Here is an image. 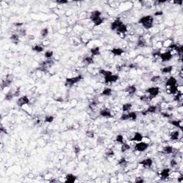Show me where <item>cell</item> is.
I'll list each match as a JSON object with an SVG mask.
<instances>
[{
    "mask_svg": "<svg viewBox=\"0 0 183 183\" xmlns=\"http://www.w3.org/2000/svg\"><path fill=\"white\" fill-rule=\"evenodd\" d=\"M139 164L141 165L142 166H143L144 167L150 168V167L152 166L153 160H152L151 158H146V159H144V160H141V161L139 162Z\"/></svg>",
    "mask_w": 183,
    "mask_h": 183,
    "instance_id": "cell-9",
    "label": "cell"
},
{
    "mask_svg": "<svg viewBox=\"0 0 183 183\" xmlns=\"http://www.w3.org/2000/svg\"><path fill=\"white\" fill-rule=\"evenodd\" d=\"M49 34V29L48 28H43L41 30V37L42 38H45Z\"/></svg>",
    "mask_w": 183,
    "mask_h": 183,
    "instance_id": "cell-37",
    "label": "cell"
},
{
    "mask_svg": "<svg viewBox=\"0 0 183 183\" xmlns=\"http://www.w3.org/2000/svg\"><path fill=\"white\" fill-rule=\"evenodd\" d=\"M144 137L142 136V135L140 133V132H135L133 137L131 139V141H133V142H141L142 141Z\"/></svg>",
    "mask_w": 183,
    "mask_h": 183,
    "instance_id": "cell-15",
    "label": "cell"
},
{
    "mask_svg": "<svg viewBox=\"0 0 183 183\" xmlns=\"http://www.w3.org/2000/svg\"><path fill=\"white\" fill-rule=\"evenodd\" d=\"M135 182L137 183H144V182H145V180H144V179H143L142 177H137L135 178Z\"/></svg>",
    "mask_w": 183,
    "mask_h": 183,
    "instance_id": "cell-50",
    "label": "cell"
},
{
    "mask_svg": "<svg viewBox=\"0 0 183 183\" xmlns=\"http://www.w3.org/2000/svg\"><path fill=\"white\" fill-rule=\"evenodd\" d=\"M81 149H80V147L78 146V145H75L74 147V152L76 155H78L80 152Z\"/></svg>",
    "mask_w": 183,
    "mask_h": 183,
    "instance_id": "cell-49",
    "label": "cell"
},
{
    "mask_svg": "<svg viewBox=\"0 0 183 183\" xmlns=\"http://www.w3.org/2000/svg\"><path fill=\"white\" fill-rule=\"evenodd\" d=\"M22 24H23L22 23H15V24H14V25H15V26H17V27H19V26H22Z\"/></svg>",
    "mask_w": 183,
    "mask_h": 183,
    "instance_id": "cell-61",
    "label": "cell"
},
{
    "mask_svg": "<svg viewBox=\"0 0 183 183\" xmlns=\"http://www.w3.org/2000/svg\"><path fill=\"white\" fill-rule=\"evenodd\" d=\"M103 22H104V19L102 18V17H100V18H98L97 20H95L93 23H94V25L95 26V27H97V26H100L101 25L102 23H103Z\"/></svg>",
    "mask_w": 183,
    "mask_h": 183,
    "instance_id": "cell-41",
    "label": "cell"
},
{
    "mask_svg": "<svg viewBox=\"0 0 183 183\" xmlns=\"http://www.w3.org/2000/svg\"><path fill=\"white\" fill-rule=\"evenodd\" d=\"M170 174V169L169 168H165L163 169L161 172H160V177L162 180H166L167 178L169 177Z\"/></svg>",
    "mask_w": 183,
    "mask_h": 183,
    "instance_id": "cell-14",
    "label": "cell"
},
{
    "mask_svg": "<svg viewBox=\"0 0 183 183\" xmlns=\"http://www.w3.org/2000/svg\"><path fill=\"white\" fill-rule=\"evenodd\" d=\"M112 93V90L111 88H109V87H107V88H104L102 92H101V95L102 96H105V97H110L111 96Z\"/></svg>",
    "mask_w": 183,
    "mask_h": 183,
    "instance_id": "cell-25",
    "label": "cell"
},
{
    "mask_svg": "<svg viewBox=\"0 0 183 183\" xmlns=\"http://www.w3.org/2000/svg\"><path fill=\"white\" fill-rule=\"evenodd\" d=\"M174 3L175 4H183V1L182 0H180V1H174Z\"/></svg>",
    "mask_w": 183,
    "mask_h": 183,
    "instance_id": "cell-60",
    "label": "cell"
},
{
    "mask_svg": "<svg viewBox=\"0 0 183 183\" xmlns=\"http://www.w3.org/2000/svg\"><path fill=\"white\" fill-rule=\"evenodd\" d=\"M178 92V87L177 86H172V87H170L169 90H168V93L169 94H175Z\"/></svg>",
    "mask_w": 183,
    "mask_h": 183,
    "instance_id": "cell-35",
    "label": "cell"
},
{
    "mask_svg": "<svg viewBox=\"0 0 183 183\" xmlns=\"http://www.w3.org/2000/svg\"><path fill=\"white\" fill-rule=\"evenodd\" d=\"M111 52L114 56H121L125 53V51L121 48H114L111 50Z\"/></svg>",
    "mask_w": 183,
    "mask_h": 183,
    "instance_id": "cell-17",
    "label": "cell"
},
{
    "mask_svg": "<svg viewBox=\"0 0 183 183\" xmlns=\"http://www.w3.org/2000/svg\"><path fill=\"white\" fill-rule=\"evenodd\" d=\"M86 135H87V137H89V138H94L95 134H94V131H92V130H89V131H87V132H86Z\"/></svg>",
    "mask_w": 183,
    "mask_h": 183,
    "instance_id": "cell-45",
    "label": "cell"
},
{
    "mask_svg": "<svg viewBox=\"0 0 183 183\" xmlns=\"http://www.w3.org/2000/svg\"><path fill=\"white\" fill-rule=\"evenodd\" d=\"M132 107V103H129V102L125 103V104L122 105V110L124 112H129V110H131Z\"/></svg>",
    "mask_w": 183,
    "mask_h": 183,
    "instance_id": "cell-27",
    "label": "cell"
},
{
    "mask_svg": "<svg viewBox=\"0 0 183 183\" xmlns=\"http://www.w3.org/2000/svg\"><path fill=\"white\" fill-rule=\"evenodd\" d=\"M105 155L107 157H113V156L114 155V152L112 150V149H108L107 152H106V153H105Z\"/></svg>",
    "mask_w": 183,
    "mask_h": 183,
    "instance_id": "cell-44",
    "label": "cell"
},
{
    "mask_svg": "<svg viewBox=\"0 0 183 183\" xmlns=\"http://www.w3.org/2000/svg\"><path fill=\"white\" fill-rule=\"evenodd\" d=\"M148 147H149V144H148V143L141 141V142H137V144L135 145V149L136 151H137V152H142L146 151Z\"/></svg>",
    "mask_w": 183,
    "mask_h": 183,
    "instance_id": "cell-4",
    "label": "cell"
},
{
    "mask_svg": "<svg viewBox=\"0 0 183 183\" xmlns=\"http://www.w3.org/2000/svg\"><path fill=\"white\" fill-rule=\"evenodd\" d=\"M56 3L58 4H67L68 1H66V0H58V1H56Z\"/></svg>",
    "mask_w": 183,
    "mask_h": 183,
    "instance_id": "cell-52",
    "label": "cell"
},
{
    "mask_svg": "<svg viewBox=\"0 0 183 183\" xmlns=\"http://www.w3.org/2000/svg\"><path fill=\"white\" fill-rule=\"evenodd\" d=\"M99 72L100 74L103 75L104 77H108V76H110L112 74H113V73L111 72V71H109V70H105V69H100L99 70Z\"/></svg>",
    "mask_w": 183,
    "mask_h": 183,
    "instance_id": "cell-34",
    "label": "cell"
},
{
    "mask_svg": "<svg viewBox=\"0 0 183 183\" xmlns=\"http://www.w3.org/2000/svg\"><path fill=\"white\" fill-rule=\"evenodd\" d=\"M147 45L146 40L142 37H139L137 42V46L139 47H145Z\"/></svg>",
    "mask_w": 183,
    "mask_h": 183,
    "instance_id": "cell-24",
    "label": "cell"
},
{
    "mask_svg": "<svg viewBox=\"0 0 183 183\" xmlns=\"http://www.w3.org/2000/svg\"><path fill=\"white\" fill-rule=\"evenodd\" d=\"M161 114H162V117H164L165 118H170L171 117V115L170 114H168L167 112H162Z\"/></svg>",
    "mask_w": 183,
    "mask_h": 183,
    "instance_id": "cell-54",
    "label": "cell"
},
{
    "mask_svg": "<svg viewBox=\"0 0 183 183\" xmlns=\"http://www.w3.org/2000/svg\"><path fill=\"white\" fill-rule=\"evenodd\" d=\"M14 97H17L19 96V94H20V87L17 88V90L14 92Z\"/></svg>",
    "mask_w": 183,
    "mask_h": 183,
    "instance_id": "cell-51",
    "label": "cell"
},
{
    "mask_svg": "<svg viewBox=\"0 0 183 183\" xmlns=\"http://www.w3.org/2000/svg\"><path fill=\"white\" fill-rule=\"evenodd\" d=\"M101 12L100 11H98V10H95V11H92L91 13V14H90V20H91L92 22H94L95 20H97L98 18H100L101 17Z\"/></svg>",
    "mask_w": 183,
    "mask_h": 183,
    "instance_id": "cell-12",
    "label": "cell"
},
{
    "mask_svg": "<svg viewBox=\"0 0 183 183\" xmlns=\"http://www.w3.org/2000/svg\"><path fill=\"white\" fill-rule=\"evenodd\" d=\"M129 115V120H132V121H135L137 118V114L136 112H128Z\"/></svg>",
    "mask_w": 183,
    "mask_h": 183,
    "instance_id": "cell-36",
    "label": "cell"
},
{
    "mask_svg": "<svg viewBox=\"0 0 183 183\" xmlns=\"http://www.w3.org/2000/svg\"><path fill=\"white\" fill-rule=\"evenodd\" d=\"M177 181L179 182V183H183V176H181V177H180L178 179H177Z\"/></svg>",
    "mask_w": 183,
    "mask_h": 183,
    "instance_id": "cell-59",
    "label": "cell"
},
{
    "mask_svg": "<svg viewBox=\"0 0 183 183\" xmlns=\"http://www.w3.org/2000/svg\"><path fill=\"white\" fill-rule=\"evenodd\" d=\"M10 40L11 41L12 43H14V45H17L19 42V35L17 34H13L11 35L10 37Z\"/></svg>",
    "mask_w": 183,
    "mask_h": 183,
    "instance_id": "cell-26",
    "label": "cell"
},
{
    "mask_svg": "<svg viewBox=\"0 0 183 183\" xmlns=\"http://www.w3.org/2000/svg\"><path fill=\"white\" fill-rule=\"evenodd\" d=\"M0 131H1V132H3V133H4V134H6V135H7L8 134V132H7V129L4 128V127H1V128H0Z\"/></svg>",
    "mask_w": 183,
    "mask_h": 183,
    "instance_id": "cell-57",
    "label": "cell"
},
{
    "mask_svg": "<svg viewBox=\"0 0 183 183\" xmlns=\"http://www.w3.org/2000/svg\"><path fill=\"white\" fill-rule=\"evenodd\" d=\"M127 164V161L126 160V159L125 158V157H122V158H121L120 160H119V161H118V162H117V165H119V166H122V167H123V166H125V165Z\"/></svg>",
    "mask_w": 183,
    "mask_h": 183,
    "instance_id": "cell-39",
    "label": "cell"
},
{
    "mask_svg": "<svg viewBox=\"0 0 183 183\" xmlns=\"http://www.w3.org/2000/svg\"><path fill=\"white\" fill-rule=\"evenodd\" d=\"M45 48L44 46L41 45H34L32 47V50L33 52H36L37 53H41L44 51Z\"/></svg>",
    "mask_w": 183,
    "mask_h": 183,
    "instance_id": "cell-22",
    "label": "cell"
},
{
    "mask_svg": "<svg viewBox=\"0 0 183 183\" xmlns=\"http://www.w3.org/2000/svg\"><path fill=\"white\" fill-rule=\"evenodd\" d=\"M77 177L73 174H67L66 176V180L65 182L67 183H73L76 181Z\"/></svg>",
    "mask_w": 183,
    "mask_h": 183,
    "instance_id": "cell-19",
    "label": "cell"
},
{
    "mask_svg": "<svg viewBox=\"0 0 183 183\" xmlns=\"http://www.w3.org/2000/svg\"><path fill=\"white\" fill-rule=\"evenodd\" d=\"M130 148H131V147L129 145H128L127 143H123V144H122V147H121V152H123V153H125V152H127L128 150L130 149Z\"/></svg>",
    "mask_w": 183,
    "mask_h": 183,
    "instance_id": "cell-33",
    "label": "cell"
},
{
    "mask_svg": "<svg viewBox=\"0 0 183 183\" xmlns=\"http://www.w3.org/2000/svg\"><path fill=\"white\" fill-rule=\"evenodd\" d=\"M145 92H146V93L149 94V97H150V99L152 100L153 98L156 97L159 94L160 88L157 87H149V88L147 89Z\"/></svg>",
    "mask_w": 183,
    "mask_h": 183,
    "instance_id": "cell-3",
    "label": "cell"
},
{
    "mask_svg": "<svg viewBox=\"0 0 183 183\" xmlns=\"http://www.w3.org/2000/svg\"><path fill=\"white\" fill-rule=\"evenodd\" d=\"M53 55H54V52H53V51L48 50V51L45 52V58H46L47 59H50L53 57Z\"/></svg>",
    "mask_w": 183,
    "mask_h": 183,
    "instance_id": "cell-38",
    "label": "cell"
},
{
    "mask_svg": "<svg viewBox=\"0 0 183 183\" xmlns=\"http://www.w3.org/2000/svg\"><path fill=\"white\" fill-rule=\"evenodd\" d=\"M27 34V32H26V30L25 29H21L19 31V35H21V36H25Z\"/></svg>",
    "mask_w": 183,
    "mask_h": 183,
    "instance_id": "cell-55",
    "label": "cell"
},
{
    "mask_svg": "<svg viewBox=\"0 0 183 183\" xmlns=\"http://www.w3.org/2000/svg\"><path fill=\"white\" fill-rule=\"evenodd\" d=\"M125 92H127L130 95H133L137 92V87L135 85H129L125 89Z\"/></svg>",
    "mask_w": 183,
    "mask_h": 183,
    "instance_id": "cell-16",
    "label": "cell"
},
{
    "mask_svg": "<svg viewBox=\"0 0 183 183\" xmlns=\"http://www.w3.org/2000/svg\"><path fill=\"white\" fill-rule=\"evenodd\" d=\"M179 136H180V132L177 130L174 131L170 134V139L172 140V141L177 140L179 139Z\"/></svg>",
    "mask_w": 183,
    "mask_h": 183,
    "instance_id": "cell-30",
    "label": "cell"
},
{
    "mask_svg": "<svg viewBox=\"0 0 183 183\" xmlns=\"http://www.w3.org/2000/svg\"><path fill=\"white\" fill-rule=\"evenodd\" d=\"M163 14V12H162V11H157L155 13V16L156 17H159V16H161V15H162Z\"/></svg>",
    "mask_w": 183,
    "mask_h": 183,
    "instance_id": "cell-58",
    "label": "cell"
},
{
    "mask_svg": "<svg viewBox=\"0 0 183 183\" xmlns=\"http://www.w3.org/2000/svg\"><path fill=\"white\" fill-rule=\"evenodd\" d=\"M97 106V103L96 102H91L90 104V107L91 108V110H94V108L95 107Z\"/></svg>",
    "mask_w": 183,
    "mask_h": 183,
    "instance_id": "cell-56",
    "label": "cell"
},
{
    "mask_svg": "<svg viewBox=\"0 0 183 183\" xmlns=\"http://www.w3.org/2000/svg\"><path fill=\"white\" fill-rule=\"evenodd\" d=\"M157 107L155 106V105H151L149 106L146 110H144V111H142L141 112V114L142 115H147V114L150 113V114H153V113H155L157 112Z\"/></svg>",
    "mask_w": 183,
    "mask_h": 183,
    "instance_id": "cell-11",
    "label": "cell"
},
{
    "mask_svg": "<svg viewBox=\"0 0 183 183\" xmlns=\"http://www.w3.org/2000/svg\"><path fill=\"white\" fill-rule=\"evenodd\" d=\"M153 21L154 18L151 15H147L144 16L142 17L139 19V23L142 25V27L146 29H149L153 27Z\"/></svg>",
    "mask_w": 183,
    "mask_h": 183,
    "instance_id": "cell-1",
    "label": "cell"
},
{
    "mask_svg": "<svg viewBox=\"0 0 183 183\" xmlns=\"http://www.w3.org/2000/svg\"><path fill=\"white\" fill-rule=\"evenodd\" d=\"M159 80H160V76H159V75H155V76H153V77L150 79V81H151L152 82H158Z\"/></svg>",
    "mask_w": 183,
    "mask_h": 183,
    "instance_id": "cell-47",
    "label": "cell"
},
{
    "mask_svg": "<svg viewBox=\"0 0 183 183\" xmlns=\"http://www.w3.org/2000/svg\"><path fill=\"white\" fill-rule=\"evenodd\" d=\"M115 141H116L117 142H118V143L122 145V144L124 143V137H123L122 135H117V137H116Z\"/></svg>",
    "mask_w": 183,
    "mask_h": 183,
    "instance_id": "cell-40",
    "label": "cell"
},
{
    "mask_svg": "<svg viewBox=\"0 0 183 183\" xmlns=\"http://www.w3.org/2000/svg\"><path fill=\"white\" fill-rule=\"evenodd\" d=\"M12 82H13V76H12L11 74H8V75H7L6 79H5L4 80L2 81L1 84V90H4V88L9 87V86L12 84Z\"/></svg>",
    "mask_w": 183,
    "mask_h": 183,
    "instance_id": "cell-5",
    "label": "cell"
},
{
    "mask_svg": "<svg viewBox=\"0 0 183 183\" xmlns=\"http://www.w3.org/2000/svg\"><path fill=\"white\" fill-rule=\"evenodd\" d=\"M173 55L172 54V52L170 51H168V52H163V53H161L160 55V57L161 59V60L162 62H169L170 60L172 59Z\"/></svg>",
    "mask_w": 183,
    "mask_h": 183,
    "instance_id": "cell-6",
    "label": "cell"
},
{
    "mask_svg": "<svg viewBox=\"0 0 183 183\" xmlns=\"http://www.w3.org/2000/svg\"><path fill=\"white\" fill-rule=\"evenodd\" d=\"M29 103V99L26 95L19 97L17 102V104L18 105L19 107H22L23 106L28 104Z\"/></svg>",
    "mask_w": 183,
    "mask_h": 183,
    "instance_id": "cell-7",
    "label": "cell"
},
{
    "mask_svg": "<svg viewBox=\"0 0 183 183\" xmlns=\"http://www.w3.org/2000/svg\"><path fill=\"white\" fill-rule=\"evenodd\" d=\"M182 98H183V94H182V92H180V93L177 92V94L174 96V100L179 102V101H180L182 100Z\"/></svg>",
    "mask_w": 183,
    "mask_h": 183,
    "instance_id": "cell-43",
    "label": "cell"
},
{
    "mask_svg": "<svg viewBox=\"0 0 183 183\" xmlns=\"http://www.w3.org/2000/svg\"><path fill=\"white\" fill-rule=\"evenodd\" d=\"M177 81L176 80V78L174 77H170L166 82V87H172V86H177Z\"/></svg>",
    "mask_w": 183,
    "mask_h": 183,
    "instance_id": "cell-13",
    "label": "cell"
},
{
    "mask_svg": "<svg viewBox=\"0 0 183 183\" xmlns=\"http://www.w3.org/2000/svg\"><path fill=\"white\" fill-rule=\"evenodd\" d=\"M120 119L122 121H125V120H129V115L128 113H123L121 117H120Z\"/></svg>",
    "mask_w": 183,
    "mask_h": 183,
    "instance_id": "cell-48",
    "label": "cell"
},
{
    "mask_svg": "<svg viewBox=\"0 0 183 183\" xmlns=\"http://www.w3.org/2000/svg\"><path fill=\"white\" fill-rule=\"evenodd\" d=\"M83 77L82 74L77 75L74 77H70V78H67L65 80L64 85L65 86H72L74 84L80 82L82 80Z\"/></svg>",
    "mask_w": 183,
    "mask_h": 183,
    "instance_id": "cell-2",
    "label": "cell"
},
{
    "mask_svg": "<svg viewBox=\"0 0 183 183\" xmlns=\"http://www.w3.org/2000/svg\"><path fill=\"white\" fill-rule=\"evenodd\" d=\"M54 119H55V117L53 116L47 115V116H46L45 118V122H47V123H51V122H52L54 121Z\"/></svg>",
    "mask_w": 183,
    "mask_h": 183,
    "instance_id": "cell-42",
    "label": "cell"
},
{
    "mask_svg": "<svg viewBox=\"0 0 183 183\" xmlns=\"http://www.w3.org/2000/svg\"><path fill=\"white\" fill-rule=\"evenodd\" d=\"M173 147L172 146H166L163 147L162 149V153L165 154V155H170V154H172L173 152Z\"/></svg>",
    "mask_w": 183,
    "mask_h": 183,
    "instance_id": "cell-23",
    "label": "cell"
},
{
    "mask_svg": "<svg viewBox=\"0 0 183 183\" xmlns=\"http://www.w3.org/2000/svg\"><path fill=\"white\" fill-rule=\"evenodd\" d=\"M116 32H117V34H125V33H127V25H125L124 23L119 27L117 30H116Z\"/></svg>",
    "mask_w": 183,
    "mask_h": 183,
    "instance_id": "cell-21",
    "label": "cell"
},
{
    "mask_svg": "<svg viewBox=\"0 0 183 183\" xmlns=\"http://www.w3.org/2000/svg\"><path fill=\"white\" fill-rule=\"evenodd\" d=\"M122 24H123V22H122L119 19H116L114 22H112L111 23L110 29H111L112 31H116Z\"/></svg>",
    "mask_w": 183,
    "mask_h": 183,
    "instance_id": "cell-10",
    "label": "cell"
},
{
    "mask_svg": "<svg viewBox=\"0 0 183 183\" xmlns=\"http://www.w3.org/2000/svg\"><path fill=\"white\" fill-rule=\"evenodd\" d=\"M171 125H172L175 127L180 129L181 130H183V123L181 120H172V121H170L169 122Z\"/></svg>",
    "mask_w": 183,
    "mask_h": 183,
    "instance_id": "cell-20",
    "label": "cell"
},
{
    "mask_svg": "<svg viewBox=\"0 0 183 183\" xmlns=\"http://www.w3.org/2000/svg\"><path fill=\"white\" fill-rule=\"evenodd\" d=\"M139 99H140V100L142 101V102H148V101L151 100L149 95H142V96L140 97Z\"/></svg>",
    "mask_w": 183,
    "mask_h": 183,
    "instance_id": "cell-46",
    "label": "cell"
},
{
    "mask_svg": "<svg viewBox=\"0 0 183 183\" xmlns=\"http://www.w3.org/2000/svg\"><path fill=\"white\" fill-rule=\"evenodd\" d=\"M119 77L117 74H112L108 77H104V83L105 84H110V83L116 82L117 80H119Z\"/></svg>",
    "mask_w": 183,
    "mask_h": 183,
    "instance_id": "cell-8",
    "label": "cell"
},
{
    "mask_svg": "<svg viewBox=\"0 0 183 183\" xmlns=\"http://www.w3.org/2000/svg\"><path fill=\"white\" fill-rule=\"evenodd\" d=\"M172 69H173L172 66H167L161 69V72L162 74H170L172 72Z\"/></svg>",
    "mask_w": 183,
    "mask_h": 183,
    "instance_id": "cell-29",
    "label": "cell"
},
{
    "mask_svg": "<svg viewBox=\"0 0 183 183\" xmlns=\"http://www.w3.org/2000/svg\"><path fill=\"white\" fill-rule=\"evenodd\" d=\"M100 114L102 117H106V118H111V117H112V113H111V112L109 110H101L100 112Z\"/></svg>",
    "mask_w": 183,
    "mask_h": 183,
    "instance_id": "cell-18",
    "label": "cell"
},
{
    "mask_svg": "<svg viewBox=\"0 0 183 183\" xmlns=\"http://www.w3.org/2000/svg\"><path fill=\"white\" fill-rule=\"evenodd\" d=\"M14 97V92H11V90L9 91L6 94H5V100L7 101H11L13 98Z\"/></svg>",
    "mask_w": 183,
    "mask_h": 183,
    "instance_id": "cell-32",
    "label": "cell"
},
{
    "mask_svg": "<svg viewBox=\"0 0 183 183\" xmlns=\"http://www.w3.org/2000/svg\"><path fill=\"white\" fill-rule=\"evenodd\" d=\"M177 161L175 160H174V159L170 161V166L172 167H174L175 166H177Z\"/></svg>",
    "mask_w": 183,
    "mask_h": 183,
    "instance_id": "cell-53",
    "label": "cell"
},
{
    "mask_svg": "<svg viewBox=\"0 0 183 183\" xmlns=\"http://www.w3.org/2000/svg\"><path fill=\"white\" fill-rule=\"evenodd\" d=\"M90 53L92 56H97L100 55V48L99 46L93 47L90 49Z\"/></svg>",
    "mask_w": 183,
    "mask_h": 183,
    "instance_id": "cell-28",
    "label": "cell"
},
{
    "mask_svg": "<svg viewBox=\"0 0 183 183\" xmlns=\"http://www.w3.org/2000/svg\"><path fill=\"white\" fill-rule=\"evenodd\" d=\"M83 62L88 65L94 64V59L92 57H85L83 59Z\"/></svg>",
    "mask_w": 183,
    "mask_h": 183,
    "instance_id": "cell-31",
    "label": "cell"
}]
</instances>
